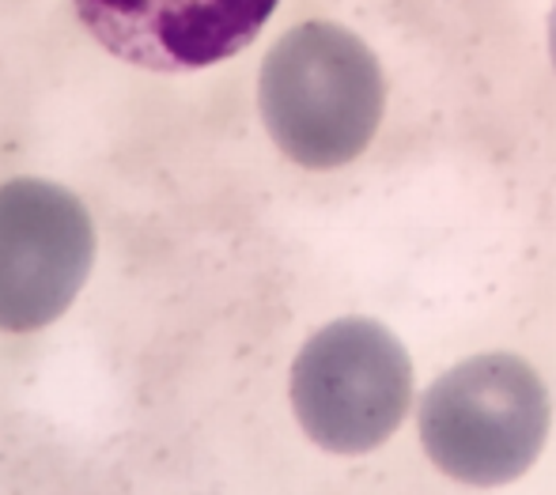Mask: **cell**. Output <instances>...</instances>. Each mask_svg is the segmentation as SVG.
I'll return each instance as SVG.
<instances>
[{"label": "cell", "instance_id": "6da1fadb", "mask_svg": "<svg viewBox=\"0 0 556 495\" xmlns=\"http://www.w3.org/2000/svg\"><path fill=\"white\" fill-rule=\"evenodd\" d=\"M257 99L273 144L288 160L330 170L371 144L387 106V84L364 38L315 20L280 35L262 65Z\"/></svg>", "mask_w": 556, "mask_h": 495}, {"label": "cell", "instance_id": "7a4b0ae2", "mask_svg": "<svg viewBox=\"0 0 556 495\" xmlns=\"http://www.w3.org/2000/svg\"><path fill=\"white\" fill-rule=\"evenodd\" d=\"M549 412L542 375L511 352H489L435 379L420 405V439L454 481L507 484L538 461Z\"/></svg>", "mask_w": 556, "mask_h": 495}, {"label": "cell", "instance_id": "3957f363", "mask_svg": "<svg viewBox=\"0 0 556 495\" xmlns=\"http://www.w3.org/2000/svg\"><path fill=\"white\" fill-rule=\"evenodd\" d=\"M409 352L371 318L333 321L295 356V416L303 431L333 454H364L387 443L409 412Z\"/></svg>", "mask_w": 556, "mask_h": 495}, {"label": "cell", "instance_id": "277c9868", "mask_svg": "<svg viewBox=\"0 0 556 495\" xmlns=\"http://www.w3.org/2000/svg\"><path fill=\"white\" fill-rule=\"evenodd\" d=\"M96 231L68 190L38 178L0 186V329L50 326L80 295Z\"/></svg>", "mask_w": 556, "mask_h": 495}, {"label": "cell", "instance_id": "5b68a950", "mask_svg": "<svg viewBox=\"0 0 556 495\" xmlns=\"http://www.w3.org/2000/svg\"><path fill=\"white\" fill-rule=\"evenodd\" d=\"M280 0H76L84 27L129 65L190 73L242 53Z\"/></svg>", "mask_w": 556, "mask_h": 495}, {"label": "cell", "instance_id": "8992f818", "mask_svg": "<svg viewBox=\"0 0 556 495\" xmlns=\"http://www.w3.org/2000/svg\"><path fill=\"white\" fill-rule=\"evenodd\" d=\"M549 53H553V65H556V8H553V20H549Z\"/></svg>", "mask_w": 556, "mask_h": 495}]
</instances>
